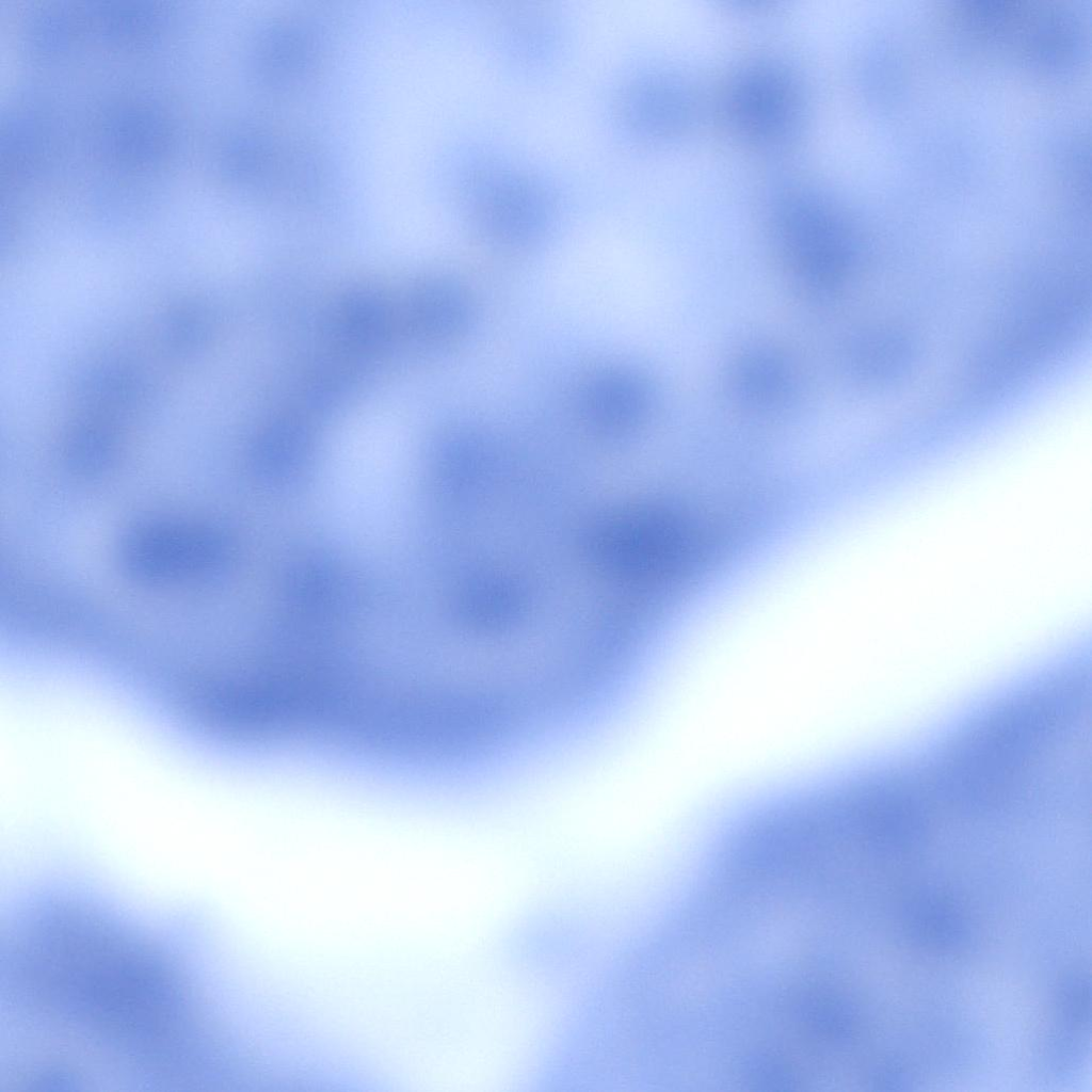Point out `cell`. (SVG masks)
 <instances>
[{
	"mask_svg": "<svg viewBox=\"0 0 1092 1092\" xmlns=\"http://www.w3.org/2000/svg\"><path fill=\"white\" fill-rule=\"evenodd\" d=\"M47 904L7 958L9 1005L152 1083H188L208 1054L200 991L168 947L92 905Z\"/></svg>",
	"mask_w": 1092,
	"mask_h": 1092,
	"instance_id": "obj_1",
	"label": "cell"
},
{
	"mask_svg": "<svg viewBox=\"0 0 1092 1092\" xmlns=\"http://www.w3.org/2000/svg\"><path fill=\"white\" fill-rule=\"evenodd\" d=\"M578 408L588 429L600 437L619 438L631 431L645 410L640 380L619 366L592 372L580 385Z\"/></svg>",
	"mask_w": 1092,
	"mask_h": 1092,
	"instance_id": "obj_3",
	"label": "cell"
},
{
	"mask_svg": "<svg viewBox=\"0 0 1092 1092\" xmlns=\"http://www.w3.org/2000/svg\"><path fill=\"white\" fill-rule=\"evenodd\" d=\"M463 196L475 232L504 250L536 242L553 213V198L545 187L526 172L507 166L473 172Z\"/></svg>",
	"mask_w": 1092,
	"mask_h": 1092,
	"instance_id": "obj_2",
	"label": "cell"
},
{
	"mask_svg": "<svg viewBox=\"0 0 1092 1092\" xmlns=\"http://www.w3.org/2000/svg\"><path fill=\"white\" fill-rule=\"evenodd\" d=\"M729 118L736 128L755 141L782 136L791 126L796 98L788 82L770 70L744 75L728 98Z\"/></svg>",
	"mask_w": 1092,
	"mask_h": 1092,
	"instance_id": "obj_4",
	"label": "cell"
},
{
	"mask_svg": "<svg viewBox=\"0 0 1092 1092\" xmlns=\"http://www.w3.org/2000/svg\"><path fill=\"white\" fill-rule=\"evenodd\" d=\"M475 305L469 292L451 280L427 285L416 301L415 320L419 332L429 341L449 343L470 327Z\"/></svg>",
	"mask_w": 1092,
	"mask_h": 1092,
	"instance_id": "obj_5",
	"label": "cell"
}]
</instances>
